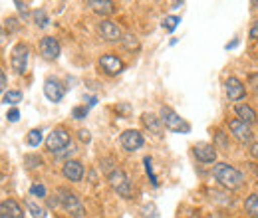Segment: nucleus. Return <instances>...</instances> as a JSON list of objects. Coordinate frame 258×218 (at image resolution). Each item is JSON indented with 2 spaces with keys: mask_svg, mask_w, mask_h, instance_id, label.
<instances>
[{
  "mask_svg": "<svg viewBox=\"0 0 258 218\" xmlns=\"http://www.w3.org/2000/svg\"><path fill=\"white\" fill-rule=\"evenodd\" d=\"M58 194H60V196H58V198H60V204L68 210V214H72L74 218L84 216V204L80 202V198H78L74 192H70L68 188H60Z\"/></svg>",
  "mask_w": 258,
  "mask_h": 218,
  "instance_id": "3",
  "label": "nucleus"
},
{
  "mask_svg": "<svg viewBox=\"0 0 258 218\" xmlns=\"http://www.w3.org/2000/svg\"><path fill=\"white\" fill-rule=\"evenodd\" d=\"M44 94H46V97H48L50 101L58 103V101H62L66 90L58 80H52V78H50V80H46V84H44Z\"/></svg>",
  "mask_w": 258,
  "mask_h": 218,
  "instance_id": "11",
  "label": "nucleus"
},
{
  "mask_svg": "<svg viewBox=\"0 0 258 218\" xmlns=\"http://www.w3.org/2000/svg\"><path fill=\"white\" fill-rule=\"evenodd\" d=\"M86 115H88V107H76L74 109V117L76 119H84Z\"/></svg>",
  "mask_w": 258,
  "mask_h": 218,
  "instance_id": "29",
  "label": "nucleus"
},
{
  "mask_svg": "<svg viewBox=\"0 0 258 218\" xmlns=\"http://www.w3.org/2000/svg\"><path fill=\"white\" fill-rule=\"evenodd\" d=\"M70 133L66 131V129H54L50 135H48V139H46V147H48V151H52V153H60L62 149H66L68 145H70Z\"/></svg>",
  "mask_w": 258,
  "mask_h": 218,
  "instance_id": "5",
  "label": "nucleus"
},
{
  "mask_svg": "<svg viewBox=\"0 0 258 218\" xmlns=\"http://www.w3.org/2000/svg\"><path fill=\"white\" fill-rule=\"evenodd\" d=\"M236 115H238L240 121H244V123H248V125L258 121L256 111H254L252 107H248V105H236Z\"/></svg>",
  "mask_w": 258,
  "mask_h": 218,
  "instance_id": "17",
  "label": "nucleus"
},
{
  "mask_svg": "<svg viewBox=\"0 0 258 218\" xmlns=\"http://www.w3.org/2000/svg\"><path fill=\"white\" fill-rule=\"evenodd\" d=\"M26 141H28L30 147H38V145L42 143V131H40V129H32V131L28 133V139H26Z\"/></svg>",
  "mask_w": 258,
  "mask_h": 218,
  "instance_id": "21",
  "label": "nucleus"
},
{
  "mask_svg": "<svg viewBox=\"0 0 258 218\" xmlns=\"http://www.w3.org/2000/svg\"><path fill=\"white\" fill-rule=\"evenodd\" d=\"M225 92H226V97H228L230 101H238V99H242V97L246 95L244 86H242L236 78H228V80H226Z\"/></svg>",
  "mask_w": 258,
  "mask_h": 218,
  "instance_id": "14",
  "label": "nucleus"
},
{
  "mask_svg": "<svg viewBox=\"0 0 258 218\" xmlns=\"http://www.w3.org/2000/svg\"><path fill=\"white\" fill-rule=\"evenodd\" d=\"M107 181H109L111 188H113L117 194H121V196H125V198L131 196V183H129L127 175H125L121 169L111 171V173L107 175Z\"/></svg>",
  "mask_w": 258,
  "mask_h": 218,
  "instance_id": "4",
  "label": "nucleus"
},
{
  "mask_svg": "<svg viewBox=\"0 0 258 218\" xmlns=\"http://www.w3.org/2000/svg\"><path fill=\"white\" fill-rule=\"evenodd\" d=\"M250 153H252V157H256L258 159V143H254V145L250 147Z\"/></svg>",
  "mask_w": 258,
  "mask_h": 218,
  "instance_id": "35",
  "label": "nucleus"
},
{
  "mask_svg": "<svg viewBox=\"0 0 258 218\" xmlns=\"http://www.w3.org/2000/svg\"><path fill=\"white\" fill-rule=\"evenodd\" d=\"M119 143L125 151H137L143 147V135L135 129H129V131H123L121 137H119Z\"/></svg>",
  "mask_w": 258,
  "mask_h": 218,
  "instance_id": "8",
  "label": "nucleus"
},
{
  "mask_svg": "<svg viewBox=\"0 0 258 218\" xmlns=\"http://www.w3.org/2000/svg\"><path fill=\"white\" fill-rule=\"evenodd\" d=\"M4 88H6V76H4V71L0 69V94L4 92Z\"/></svg>",
  "mask_w": 258,
  "mask_h": 218,
  "instance_id": "31",
  "label": "nucleus"
},
{
  "mask_svg": "<svg viewBox=\"0 0 258 218\" xmlns=\"http://www.w3.org/2000/svg\"><path fill=\"white\" fill-rule=\"evenodd\" d=\"M28 56H30V50H28L26 44H16V46H14V50H12V58H10L14 71H18V74H24V71H26Z\"/></svg>",
  "mask_w": 258,
  "mask_h": 218,
  "instance_id": "6",
  "label": "nucleus"
},
{
  "mask_svg": "<svg viewBox=\"0 0 258 218\" xmlns=\"http://www.w3.org/2000/svg\"><path fill=\"white\" fill-rule=\"evenodd\" d=\"M244 208L250 216L258 218V194H250L246 200H244Z\"/></svg>",
  "mask_w": 258,
  "mask_h": 218,
  "instance_id": "20",
  "label": "nucleus"
},
{
  "mask_svg": "<svg viewBox=\"0 0 258 218\" xmlns=\"http://www.w3.org/2000/svg\"><path fill=\"white\" fill-rule=\"evenodd\" d=\"M22 101V94L20 92H6L4 94V103H10V105H16Z\"/></svg>",
  "mask_w": 258,
  "mask_h": 218,
  "instance_id": "22",
  "label": "nucleus"
},
{
  "mask_svg": "<svg viewBox=\"0 0 258 218\" xmlns=\"http://www.w3.org/2000/svg\"><path fill=\"white\" fill-rule=\"evenodd\" d=\"M14 4L18 6V10H20V12H26V10H28V4H24V2H18V0H16Z\"/></svg>",
  "mask_w": 258,
  "mask_h": 218,
  "instance_id": "34",
  "label": "nucleus"
},
{
  "mask_svg": "<svg viewBox=\"0 0 258 218\" xmlns=\"http://www.w3.org/2000/svg\"><path fill=\"white\" fill-rule=\"evenodd\" d=\"M143 163H145V169H147V175H149L151 183L157 187V179H155V175H153V171H151V159H149V157H145V161H143Z\"/></svg>",
  "mask_w": 258,
  "mask_h": 218,
  "instance_id": "27",
  "label": "nucleus"
},
{
  "mask_svg": "<svg viewBox=\"0 0 258 218\" xmlns=\"http://www.w3.org/2000/svg\"><path fill=\"white\" fill-rule=\"evenodd\" d=\"M99 67H101L107 76H117V74L123 71V62H121L117 56H113V54H105V56L99 58Z\"/></svg>",
  "mask_w": 258,
  "mask_h": 218,
  "instance_id": "9",
  "label": "nucleus"
},
{
  "mask_svg": "<svg viewBox=\"0 0 258 218\" xmlns=\"http://www.w3.org/2000/svg\"><path fill=\"white\" fill-rule=\"evenodd\" d=\"M228 129H230V133L234 135V139H238L240 143H250L252 137H254L250 125L240 121V119H230V121H228Z\"/></svg>",
  "mask_w": 258,
  "mask_h": 218,
  "instance_id": "7",
  "label": "nucleus"
},
{
  "mask_svg": "<svg viewBox=\"0 0 258 218\" xmlns=\"http://www.w3.org/2000/svg\"><path fill=\"white\" fill-rule=\"evenodd\" d=\"M26 206H28V210L32 212L34 218H46V212H44V208H40V206H36L32 200H28L26 202Z\"/></svg>",
  "mask_w": 258,
  "mask_h": 218,
  "instance_id": "25",
  "label": "nucleus"
},
{
  "mask_svg": "<svg viewBox=\"0 0 258 218\" xmlns=\"http://www.w3.org/2000/svg\"><path fill=\"white\" fill-rule=\"evenodd\" d=\"M62 173H64V177L68 181L78 183V181H82V177H84V167H82V163H78V161H68L64 165V169H62Z\"/></svg>",
  "mask_w": 258,
  "mask_h": 218,
  "instance_id": "15",
  "label": "nucleus"
},
{
  "mask_svg": "<svg viewBox=\"0 0 258 218\" xmlns=\"http://www.w3.org/2000/svg\"><path fill=\"white\" fill-rule=\"evenodd\" d=\"M213 175H215V179L226 188H238L242 185V181H244L242 173H240L238 169L226 165V163H217L215 169H213Z\"/></svg>",
  "mask_w": 258,
  "mask_h": 218,
  "instance_id": "1",
  "label": "nucleus"
},
{
  "mask_svg": "<svg viewBox=\"0 0 258 218\" xmlns=\"http://www.w3.org/2000/svg\"><path fill=\"white\" fill-rule=\"evenodd\" d=\"M6 117H8V121H18V117H20V113H18V109H10Z\"/></svg>",
  "mask_w": 258,
  "mask_h": 218,
  "instance_id": "30",
  "label": "nucleus"
},
{
  "mask_svg": "<svg viewBox=\"0 0 258 218\" xmlns=\"http://www.w3.org/2000/svg\"><path fill=\"white\" fill-rule=\"evenodd\" d=\"M0 38H2V30H0Z\"/></svg>",
  "mask_w": 258,
  "mask_h": 218,
  "instance_id": "36",
  "label": "nucleus"
},
{
  "mask_svg": "<svg viewBox=\"0 0 258 218\" xmlns=\"http://www.w3.org/2000/svg\"><path fill=\"white\" fill-rule=\"evenodd\" d=\"M195 157L203 163H215L217 161V149L213 145L199 143V145H195Z\"/></svg>",
  "mask_w": 258,
  "mask_h": 218,
  "instance_id": "16",
  "label": "nucleus"
},
{
  "mask_svg": "<svg viewBox=\"0 0 258 218\" xmlns=\"http://www.w3.org/2000/svg\"><path fill=\"white\" fill-rule=\"evenodd\" d=\"M40 52H42V56H44L46 60H56V58L60 56V44H58V40L52 38V36L42 38V42H40Z\"/></svg>",
  "mask_w": 258,
  "mask_h": 218,
  "instance_id": "10",
  "label": "nucleus"
},
{
  "mask_svg": "<svg viewBox=\"0 0 258 218\" xmlns=\"http://www.w3.org/2000/svg\"><path fill=\"white\" fill-rule=\"evenodd\" d=\"M34 20H36V24H38L40 28H44V26L48 24V14H46L44 10H36V12H34Z\"/></svg>",
  "mask_w": 258,
  "mask_h": 218,
  "instance_id": "24",
  "label": "nucleus"
},
{
  "mask_svg": "<svg viewBox=\"0 0 258 218\" xmlns=\"http://www.w3.org/2000/svg\"><path fill=\"white\" fill-rule=\"evenodd\" d=\"M143 123L149 131H153L155 135H163V123L161 117H155L151 113H143Z\"/></svg>",
  "mask_w": 258,
  "mask_h": 218,
  "instance_id": "18",
  "label": "nucleus"
},
{
  "mask_svg": "<svg viewBox=\"0 0 258 218\" xmlns=\"http://www.w3.org/2000/svg\"><path fill=\"white\" fill-rule=\"evenodd\" d=\"M0 218H24V210L16 200L8 198L0 202Z\"/></svg>",
  "mask_w": 258,
  "mask_h": 218,
  "instance_id": "13",
  "label": "nucleus"
},
{
  "mask_svg": "<svg viewBox=\"0 0 258 218\" xmlns=\"http://www.w3.org/2000/svg\"><path fill=\"white\" fill-rule=\"evenodd\" d=\"M250 38H254V40H258V20H256V24L250 28Z\"/></svg>",
  "mask_w": 258,
  "mask_h": 218,
  "instance_id": "33",
  "label": "nucleus"
},
{
  "mask_svg": "<svg viewBox=\"0 0 258 218\" xmlns=\"http://www.w3.org/2000/svg\"><path fill=\"white\" fill-rule=\"evenodd\" d=\"M161 123L169 131H175V133H189L191 131L189 123L183 117H179V113L173 111L171 107H161Z\"/></svg>",
  "mask_w": 258,
  "mask_h": 218,
  "instance_id": "2",
  "label": "nucleus"
},
{
  "mask_svg": "<svg viewBox=\"0 0 258 218\" xmlns=\"http://www.w3.org/2000/svg\"><path fill=\"white\" fill-rule=\"evenodd\" d=\"M80 139L88 143V141H90V131H86V129H82V131H80Z\"/></svg>",
  "mask_w": 258,
  "mask_h": 218,
  "instance_id": "32",
  "label": "nucleus"
},
{
  "mask_svg": "<svg viewBox=\"0 0 258 218\" xmlns=\"http://www.w3.org/2000/svg\"><path fill=\"white\" fill-rule=\"evenodd\" d=\"M121 40H123V44H125L127 48H137V46H139V44H137V38H135V36H131V34H127V36H125V38H121Z\"/></svg>",
  "mask_w": 258,
  "mask_h": 218,
  "instance_id": "28",
  "label": "nucleus"
},
{
  "mask_svg": "<svg viewBox=\"0 0 258 218\" xmlns=\"http://www.w3.org/2000/svg\"><path fill=\"white\" fill-rule=\"evenodd\" d=\"M88 6L97 14H111L113 12V2H109V0H90Z\"/></svg>",
  "mask_w": 258,
  "mask_h": 218,
  "instance_id": "19",
  "label": "nucleus"
},
{
  "mask_svg": "<svg viewBox=\"0 0 258 218\" xmlns=\"http://www.w3.org/2000/svg\"><path fill=\"white\" fill-rule=\"evenodd\" d=\"M99 34H101V38L107 40V42H117V40H121V28H119L115 22H111V20H103V22L99 24Z\"/></svg>",
  "mask_w": 258,
  "mask_h": 218,
  "instance_id": "12",
  "label": "nucleus"
},
{
  "mask_svg": "<svg viewBox=\"0 0 258 218\" xmlns=\"http://www.w3.org/2000/svg\"><path fill=\"white\" fill-rule=\"evenodd\" d=\"M179 22H181V20H179L177 16H169V18H165V20H163V28H165V30H169V32H173L177 26H179Z\"/></svg>",
  "mask_w": 258,
  "mask_h": 218,
  "instance_id": "23",
  "label": "nucleus"
},
{
  "mask_svg": "<svg viewBox=\"0 0 258 218\" xmlns=\"http://www.w3.org/2000/svg\"><path fill=\"white\" fill-rule=\"evenodd\" d=\"M30 194H32V196H38V198H42V196H46V188H44V185H32Z\"/></svg>",
  "mask_w": 258,
  "mask_h": 218,
  "instance_id": "26",
  "label": "nucleus"
}]
</instances>
